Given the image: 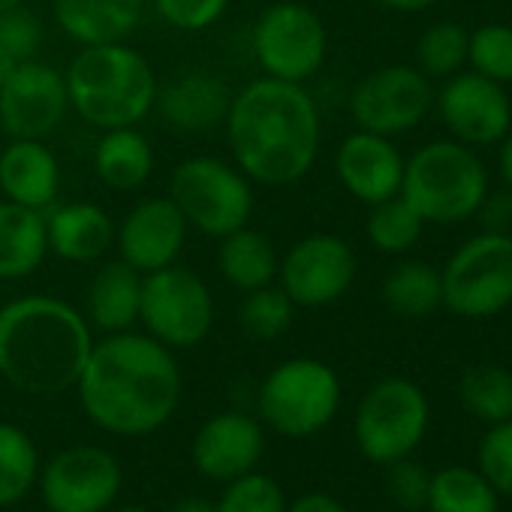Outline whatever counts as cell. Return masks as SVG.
I'll return each mask as SVG.
<instances>
[{
    "mask_svg": "<svg viewBox=\"0 0 512 512\" xmlns=\"http://www.w3.org/2000/svg\"><path fill=\"white\" fill-rule=\"evenodd\" d=\"M293 314H296L293 299L281 287L269 284L247 293V299L238 308V323L256 341H275L293 326Z\"/></svg>",
    "mask_w": 512,
    "mask_h": 512,
    "instance_id": "836d02e7",
    "label": "cell"
},
{
    "mask_svg": "<svg viewBox=\"0 0 512 512\" xmlns=\"http://www.w3.org/2000/svg\"><path fill=\"white\" fill-rule=\"evenodd\" d=\"M458 395L467 413L494 425L512 419V371L503 365H476L467 368Z\"/></svg>",
    "mask_w": 512,
    "mask_h": 512,
    "instance_id": "f546056e",
    "label": "cell"
},
{
    "mask_svg": "<svg viewBox=\"0 0 512 512\" xmlns=\"http://www.w3.org/2000/svg\"><path fill=\"white\" fill-rule=\"evenodd\" d=\"M389 473H386V491L389 497L395 500V506L401 509H425V500H428V482H431V473L410 461V458H401V461H392L386 464Z\"/></svg>",
    "mask_w": 512,
    "mask_h": 512,
    "instance_id": "f35d334b",
    "label": "cell"
},
{
    "mask_svg": "<svg viewBox=\"0 0 512 512\" xmlns=\"http://www.w3.org/2000/svg\"><path fill=\"white\" fill-rule=\"evenodd\" d=\"M43 46V25L34 13L13 7L0 13V49H4L13 61H31Z\"/></svg>",
    "mask_w": 512,
    "mask_h": 512,
    "instance_id": "74e56055",
    "label": "cell"
},
{
    "mask_svg": "<svg viewBox=\"0 0 512 512\" xmlns=\"http://www.w3.org/2000/svg\"><path fill=\"white\" fill-rule=\"evenodd\" d=\"M476 470L503 497H512V419L494 422L476 449Z\"/></svg>",
    "mask_w": 512,
    "mask_h": 512,
    "instance_id": "8d00e7d4",
    "label": "cell"
},
{
    "mask_svg": "<svg viewBox=\"0 0 512 512\" xmlns=\"http://www.w3.org/2000/svg\"><path fill=\"white\" fill-rule=\"evenodd\" d=\"M172 512H217V506L208 500H199V497H187V500L175 503Z\"/></svg>",
    "mask_w": 512,
    "mask_h": 512,
    "instance_id": "f6af8a7d",
    "label": "cell"
},
{
    "mask_svg": "<svg viewBox=\"0 0 512 512\" xmlns=\"http://www.w3.org/2000/svg\"><path fill=\"white\" fill-rule=\"evenodd\" d=\"M266 449L263 425L247 413L211 416L193 437V461L214 482H232L256 467Z\"/></svg>",
    "mask_w": 512,
    "mask_h": 512,
    "instance_id": "ac0fdd59",
    "label": "cell"
},
{
    "mask_svg": "<svg viewBox=\"0 0 512 512\" xmlns=\"http://www.w3.org/2000/svg\"><path fill=\"white\" fill-rule=\"evenodd\" d=\"M217 512H287V500L281 485L266 473H244L226 482Z\"/></svg>",
    "mask_w": 512,
    "mask_h": 512,
    "instance_id": "d590c367",
    "label": "cell"
},
{
    "mask_svg": "<svg viewBox=\"0 0 512 512\" xmlns=\"http://www.w3.org/2000/svg\"><path fill=\"white\" fill-rule=\"evenodd\" d=\"M326 28L323 19L293 0H281L263 10L253 25V55L260 67L281 82H308L326 61Z\"/></svg>",
    "mask_w": 512,
    "mask_h": 512,
    "instance_id": "8fae6325",
    "label": "cell"
},
{
    "mask_svg": "<svg viewBox=\"0 0 512 512\" xmlns=\"http://www.w3.org/2000/svg\"><path fill=\"white\" fill-rule=\"evenodd\" d=\"M260 416L284 437L323 431L341 407V380L320 359L281 362L260 386Z\"/></svg>",
    "mask_w": 512,
    "mask_h": 512,
    "instance_id": "52a82bcc",
    "label": "cell"
},
{
    "mask_svg": "<svg viewBox=\"0 0 512 512\" xmlns=\"http://www.w3.org/2000/svg\"><path fill=\"white\" fill-rule=\"evenodd\" d=\"M383 302L389 305L392 314L407 317V320L431 317L437 308H443L440 272L422 260L398 263L383 281Z\"/></svg>",
    "mask_w": 512,
    "mask_h": 512,
    "instance_id": "83f0119b",
    "label": "cell"
},
{
    "mask_svg": "<svg viewBox=\"0 0 512 512\" xmlns=\"http://www.w3.org/2000/svg\"><path fill=\"white\" fill-rule=\"evenodd\" d=\"M470 34L458 22H437L422 31L416 43V64L428 79H449L467 64Z\"/></svg>",
    "mask_w": 512,
    "mask_h": 512,
    "instance_id": "d6a6232c",
    "label": "cell"
},
{
    "mask_svg": "<svg viewBox=\"0 0 512 512\" xmlns=\"http://www.w3.org/2000/svg\"><path fill=\"white\" fill-rule=\"evenodd\" d=\"M365 229H368V241L377 250H383V253H407L422 238L425 220L398 193V196H389V199L371 205Z\"/></svg>",
    "mask_w": 512,
    "mask_h": 512,
    "instance_id": "1f68e13d",
    "label": "cell"
},
{
    "mask_svg": "<svg viewBox=\"0 0 512 512\" xmlns=\"http://www.w3.org/2000/svg\"><path fill=\"white\" fill-rule=\"evenodd\" d=\"M70 109L67 79L40 61H22L0 85V130L10 139L52 136Z\"/></svg>",
    "mask_w": 512,
    "mask_h": 512,
    "instance_id": "9a60e30c",
    "label": "cell"
},
{
    "mask_svg": "<svg viewBox=\"0 0 512 512\" xmlns=\"http://www.w3.org/2000/svg\"><path fill=\"white\" fill-rule=\"evenodd\" d=\"M500 145V151H497V166H500V178H503V184L512 190V130L497 142Z\"/></svg>",
    "mask_w": 512,
    "mask_h": 512,
    "instance_id": "7bdbcfd3",
    "label": "cell"
},
{
    "mask_svg": "<svg viewBox=\"0 0 512 512\" xmlns=\"http://www.w3.org/2000/svg\"><path fill=\"white\" fill-rule=\"evenodd\" d=\"M485 193L488 172L482 160L455 139L431 142L404 163L401 196L425 223H464L476 214Z\"/></svg>",
    "mask_w": 512,
    "mask_h": 512,
    "instance_id": "5b68a950",
    "label": "cell"
},
{
    "mask_svg": "<svg viewBox=\"0 0 512 512\" xmlns=\"http://www.w3.org/2000/svg\"><path fill=\"white\" fill-rule=\"evenodd\" d=\"M229 0H154L157 13L178 31H205L211 28Z\"/></svg>",
    "mask_w": 512,
    "mask_h": 512,
    "instance_id": "ab89813d",
    "label": "cell"
},
{
    "mask_svg": "<svg viewBox=\"0 0 512 512\" xmlns=\"http://www.w3.org/2000/svg\"><path fill=\"white\" fill-rule=\"evenodd\" d=\"M40 476L37 446L19 425L0 422V506H13L34 488Z\"/></svg>",
    "mask_w": 512,
    "mask_h": 512,
    "instance_id": "4dcf8cb0",
    "label": "cell"
},
{
    "mask_svg": "<svg viewBox=\"0 0 512 512\" xmlns=\"http://www.w3.org/2000/svg\"><path fill=\"white\" fill-rule=\"evenodd\" d=\"M377 4H383L386 10H395V13H422L431 4H437V0H377Z\"/></svg>",
    "mask_w": 512,
    "mask_h": 512,
    "instance_id": "ee69618b",
    "label": "cell"
},
{
    "mask_svg": "<svg viewBox=\"0 0 512 512\" xmlns=\"http://www.w3.org/2000/svg\"><path fill=\"white\" fill-rule=\"evenodd\" d=\"M145 0H55L58 28L82 46L124 43L142 19Z\"/></svg>",
    "mask_w": 512,
    "mask_h": 512,
    "instance_id": "44dd1931",
    "label": "cell"
},
{
    "mask_svg": "<svg viewBox=\"0 0 512 512\" xmlns=\"http://www.w3.org/2000/svg\"><path fill=\"white\" fill-rule=\"evenodd\" d=\"M287 512H347L341 500H335L332 494L326 491H311V494H302L293 506H287Z\"/></svg>",
    "mask_w": 512,
    "mask_h": 512,
    "instance_id": "b9f144b4",
    "label": "cell"
},
{
    "mask_svg": "<svg viewBox=\"0 0 512 512\" xmlns=\"http://www.w3.org/2000/svg\"><path fill=\"white\" fill-rule=\"evenodd\" d=\"M476 214L482 217L485 232H509L512 229V190H500V193H485V199L479 202Z\"/></svg>",
    "mask_w": 512,
    "mask_h": 512,
    "instance_id": "60d3db41",
    "label": "cell"
},
{
    "mask_svg": "<svg viewBox=\"0 0 512 512\" xmlns=\"http://www.w3.org/2000/svg\"><path fill=\"white\" fill-rule=\"evenodd\" d=\"M443 308L461 320H491L512 305V235L479 232L440 269Z\"/></svg>",
    "mask_w": 512,
    "mask_h": 512,
    "instance_id": "8992f818",
    "label": "cell"
},
{
    "mask_svg": "<svg viewBox=\"0 0 512 512\" xmlns=\"http://www.w3.org/2000/svg\"><path fill=\"white\" fill-rule=\"evenodd\" d=\"M425 509L428 512H500V494L476 467L452 464L431 473Z\"/></svg>",
    "mask_w": 512,
    "mask_h": 512,
    "instance_id": "f1b7e54d",
    "label": "cell"
},
{
    "mask_svg": "<svg viewBox=\"0 0 512 512\" xmlns=\"http://www.w3.org/2000/svg\"><path fill=\"white\" fill-rule=\"evenodd\" d=\"M169 199L178 205L187 226L214 238L244 226L253 211L247 175L217 157H190L178 163Z\"/></svg>",
    "mask_w": 512,
    "mask_h": 512,
    "instance_id": "9c48e42d",
    "label": "cell"
},
{
    "mask_svg": "<svg viewBox=\"0 0 512 512\" xmlns=\"http://www.w3.org/2000/svg\"><path fill=\"white\" fill-rule=\"evenodd\" d=\"M139 302L142 275L124 260L103 266L88 287V317L97 329L109 335L127 332L139 320Z\"/></svg>",
    "mask_w": 512,
    "mask_h": 512,
    "instance_id": "cb8c5ba5",
    "label": "cell"
},
{
    "mask_svg": "<svg viewBox=\"0 0 512 512\" xmlns=\"http://www.w3.org/2000/svg\"><path fill=\"white\" fill-rule=\"evenodd\" d=\"M49 253L46 214L19 202H0V281H19L40 269Z\"/></svg>",
    "mask_w": 512,
    "mask_h": 512,
    "instance_id": "603a6c76",
    "label": "cell"
},
{
    "mask_svg": "<svg viewBox=\"0 0 512 512\" xmlns=\"http://www.w3.org/2000/svg\"><path fill=\"white\" fill-rule=\"evenodd\" d=\"M281 290L302 308L338 302L356 281V253L341 235L317 232L302 238L278 263Z\"/></svg>",
    "mask_w": 512,
    "mask_h": 512,
    "instance_id": "5bb4252c",
    "label": "cell"
},
{
    "mask_svg": "<svg viewBox=\"0 0 512 512\" xmlns=\"http://www.w3.org/2000/svg\"><path fill=\"white\" fill-rule=\"evenodd\" d=\"M16 67H19V61H13V58H10V55L4 52V49H0V85L7 82V76H10V73H13Z\"/></svg>",
    "mask_w": 512,
    "mask_h": 512,
    "instance_id": "bcb514c9",
    "label": "cell"
},
{
    "mask_svg": "<svg viewBox=\"0 0 512 512\" xmlns=\"http://www.w3.org/2000/svg\"><path fill=\"white\" fill-rule=\"evenodd\" d=\"M217 266L235 290L250 293V290L269 287L275 281L278 256H275L269 235H263L260 229L238 226L220 238Z\"/></svg>",
    "mask_w": 512,
    "mask_h": 512,
    "instance_id": "d4e9b609",
    "label": "cell"
},
{
    "mask_svg": "<svg viewBox=\"0 0 512 512\" xmlns=\"http://www.w3.org/2000/svg\"><path fill=\"white\" fill-rule=\"evenodd\" d=\"M94 166L112 190H136L154 169V151L136 127H115L100 139Z\"/></svg>",
    "mask_w": 512,
    "mask_h": 512,
    "instance_id": "4316f807",
    "label": "cell"
},
{
    "mask_svg": "<svg viewBox=\"0 0 512 512\" xmlns=\"http://www.w3.org/2000/svg\"><path fill=\"white\" fill-rule=\"evenodd\" d=\"M187 238V220L169 196L142 199L118 229L121 260L139 275L166 269L178 260Z\"/></svg>",
    "mask_w": 512,
    "mask_h": 512,
    "instance_id": "e0dca14e",
    "label": "cell"
},
{
    "mask_svg": "<svg viewBox=\"0 0 512 512\" xmlns=\"http://www.w3.org/2000/svg\"><path fill=\"white\" fill-rule=\"evenodd\" d=\"M226 136L238 169L260 184L305 178L320 151V112L296 82L256 79L229 100Z\"/></svg>",
    "mask_w": 512,
    "mask_h": 512,
    "instance_id": "7a4b0ae2",
    "label": "cell"
},
{
    "mask_svg": "<svg viewBox=\"0 0 512 512\" xmlns=\"http://www.w3.org/2000/svg\"><path fill=\"white\" fill-rule=\"evenodd\" d=\"M467 64L473 73L509 85L512 82V25H482L467 40Z\"/></svg>",
    "mask_w": 512,
    "mask_h": 512,
    "instance_id": "e575fe53",
    "label": "cell"
},
{
    "mask_svg": "<svg viewBox=\"0 0 512 512\" xmlns=\"http://www.w3.org/2000/svg\"><path fill=\"white\" fill-rule=\"evenodd\" d=\"M61 187V166L43 139H10L0 154V190L10 202L49 208Z\"/></svg>",
    "mask_w": 512,
    "mask_h": 512,
    "instance_id": "ffe728a7",
    "label": "cell"
},
{
    "mask_svg": "<svg viewBox=\"0 0 512 512\" xmlns=\"http://www.w3.org/2000/svg\"><path fill=\"white\" fill-rule=\"evenodd\" d=\"M157 100H160L163 118L181 130H208L220 118H226V109H229L226 88L208 73H187L184 79L169 85L163 94L157 91Z\"/></svg>",
    "mask_w": 512,
    "mask_h": 512,
    "instance_id": "484cf974",
    "label": "cell"
},
{
    "mask_svg": "<svg viewBox=\"0 0 512 512\" xmlns=\"http://www.w3.org/2000/svg\"><path fill=\"white\" fill-rule=\"evenodd\" d=\"M91 347L88 320L61 299L25 296L0 308V377L22 392L73 389Z\"/></svg>",
    "mask_w": 512,
    "mask_h": 512,
    "instance_id": "3957f363",
    "label": "cell"
},
{
    "mask_svg": "<svg viewBox=\"0 0 512 512\" xmlns=\"http://www.w3.org/2000/svg\"><path fill=\"white\" fill-rule=\"evenodd\" d=\"M428 398L404 377H386L374 383L356 407V446L374 464H392L410 458L428 431Z\"/></svg>",
    "mask_w": 512,
    "mask_h": 512,
    "instance_id": "ba28073f",
    "label": "cell"
},
{
    "mask_svg": "<svg viewBox=\"0 0 512 512\" xmlns=\"http://www.w3.org/2000/svg\"><path fill=\"white\" fill-rule=\"evenodd\" d=\"M449 136L467 148L497 145L512 130V103L503 85L479 73H455L434 97Z\"/></svg>",
    "mask_w": 512,
    "mask_h": 512,
    "instance_id": "2e32d148",
    "label": "cell"
},
{
    "mask_svg": "<svg viewBox=\"0 0 512 512\" xmlns=\"http://www.w3.org/2000/svg\"><path fill=\"white\" fill-rule=\"evenodd\" d=\"M335 169L347 193L365 205H377L401 193L404 160L398 148L392 145V139L386 136H377L368 130L350 133L338 148Z\"/></svg>",
    "mask_w": 512,
    "mask_h": 512,
    "instance_id": "d6986e66",
    "label": "cell"
},
{
    "mask_svg": "<svg viewBox=\"0 0 512 512\" xmlns=\"http://www.w3.org/2000/svg\"><path fill=\"white\" fill-rule=\"evenodd\" d=\"M85 413L109 434L142 437L169 422L181 398V374L169 347L151 335L115 332L91 347L79 377Z\"/></svg>",
    "mask_w": 512,
    "mask_h": 512,
    "instance_id": "6da1fadb",
    "label": "cell"
},
{
    "mask_svg": "<svg viewBox=\"0 0 512 512\" xmlns=\"http://www.w3.org/2000/svg\"><path fill=\"white\" fill-rule=\"evenodd\" d=\"M118 512H145L142 506H127V509H118Z\"/></svg>",
    "mask_w": 512,
    "mask_h": 512,
    "instance_id": "c3c4849f",
    "label": "cell"
},
{
    "mask_svg": "<svg viewBox=\"0 0 512 512\" xmlns=\"http://www.w3.org/2000/svg\"><path fill=\"white\" fill-rule=\"evenodd\" d=\"M49 250L70 263H94L112 247L115 226L112 217L94 202H73L52 208L46 214Z\"/></svg>",
    "mask_w": 512,
    "mask_h": 512,
    "instance_id": "7402d4cb",
    "label": "cell"
},
{
    "mask_svg": "<svg viewBox=\"0 0 512 512\" xmlns=\"http://www.w3.org/2000/svg\"><path fill=\"white\" fill-rule=\"evenodd\" d=\"M431 106L434 91L428 76L419 67L407 64H392L368 73L350 97V115L356 127L386 139L419 127Z\"/></svg>",
    "mask_w": 512,
    "mask_h": 512,
    "instance_id": "7c38bea8",
    "label": "cell"
},
{
    "mask_svg": "<svg viewBox=\"0 0 512 512\" xmlns=\"http://www.w3.org/2000/svg\"><path fill=\"white\" fill-rule=\"evenodd\" d=\"M64 79L70 106L100 130L133 127L157 103L148 58L124 43L85 46Z\"/></svg>",
    "mask_w": 512,
    "mask_h": 512,
    "instance_id": "277c9868",
    "label": "cell"
},
{
    "mask_svg": "<svg viewBox=\"0 0 512 512\" xmlns=\"http://www.w3.org/2000/svg\"><path fill=\"white\" fill-rule=\"evenodd\" d=\"M139 320L163 347H193L211 332L214 299L199 275L172 263L142 278Z\"/></svg>",
    "mask_w": 512,
    "mask_h": 512,
    "instance_id": "30bf717a",
    "label": "cell"
},
{
    "mask_svg": "<svg viewBox=\"0 0 512 512\" xmlns=\"http://www.w3.org/2000/svg\"><path fill=\"white\" fill-rule=\"evenodd\" d=\"M49 512H103L121 491V464L100 446H70L40 470Z\"/></svg>",
    "mask_w": 512,
    "mask_h": 512,
    "instance_id": "4fadbf2b",
    "label": "cell"
},
{
    "mask_svg": "<svg viewBox=\"0 0 512 512\" xmlns=\"http://www.w3.org/2000/svg\"><path fill=\"white\" fill-rule=\"evenodd\" d=\"M13 7H22V0H0V13H7Z\"/></svg>",
    "mask_w": 512,
    "mask_h": 512,
    "instance_id": "7dc6e473",
    "label": "cell"
}]
</instances>
